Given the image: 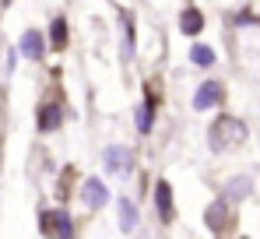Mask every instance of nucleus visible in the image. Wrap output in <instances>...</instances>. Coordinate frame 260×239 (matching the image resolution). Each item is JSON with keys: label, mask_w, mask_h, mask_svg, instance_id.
Returning <instances> with one entry per match:
<instances>
[{"label": "nucleus", "mask_w": 260, "mask_h": 239, "mask_svg": "<svg viewBox=\"0 0 260 239\" xmlns=\"http://www.w3.org/2000/svg\"><path fill=\"white\" fill-rule=\"evenodd\" d=\"M246 141V130H243V123L239 120H218L215 127H211V144H215L218 152H225V148H236V144H243Z\"/></svg>", "instance_id": "1"}, {"label": "nucleus", "mask_w": 260, "mask_h": 239, "mask_svg": "<svg viewBox=\"0 0 260 239\" xmlns=\"http://www.w3.org/2000/svg\"><path fill=\"white\" fill-rule=\"evenodd\" d=\"M218 102H221V84H218V81H204V84L193 92V109H197V113H201V109H211Z\"/></svg>", "instance_id": "2"}, {"label": "nucleus", "mask_w": 260, "mask_h": 239, "mask_svg": "<svg viewBox=\"0 0 260 239\" xmlns=\"http://www.w3.org/2000/svg\"><path fill=\"white\" fill-rule=\"evenodd\" d=\"M106 169H109L113 176H127L130 172V152L123 148V144L106 148Z\"/></svg>", "instance_id": "3"}, {"label": "nucleus", "mask_w": 260, "mask_h": 239, "mask_svg": "<svg viewBox=\"0 0 260 239\" xmlns=\"http://www.w3.org/2000/svg\"><path fill=\"white\" fill-rule=\"evenodd\" d=\"M81 200H85L88 207H102V204L109 200V190L102 187V180H88L85 190H81Z\"/></svg>", "instance_id": "4"}, {"label": "nucleus", "mask_w": 260, "mask_h": 239, "mask_svg": "<svg viewBox=\"0 0 260 239\" xmlns=\"http://www.w3.org/2000/svg\"><path fill=\"white\" fill-rule=\"evenodd\" d=\"M155 204H158V218L169 222V218H173V187H169L166 180L155 187Z\"/></svg>", "instance_id": "5"}, {"label": "nucleus", "mask_w": 260, "mask_h": 239, "mask_svg": "<svg viewBox=\"0 0 260 239\" xmlns=\"http://www.w3.org/2000/svg\"><path fill=\"white\" fill-rule=\"evenodd\" d=\"M43 49H46V46H43V36H39L36 28L21 36V56H28V60H39V56H43Z\"/></svg>", "instance_id": "6"}, {"label": "nucleus", "mask_w": 260, "mask_h": 239, "mask_svg": "<svg viewBox=\"0 0 260 239\" xmlns=\"http://www.w3.org/2000/svg\"><path fill=\"white\" fill-rule=\"evenodd\" d=\"M43 229L60 232V236H71V222H67V215H63V211H49V215H43Z\"/></svg>", "instance_id": "7"}, {"label": "nucleus", "mask_w": 260, "mask_h": 239, "mask_svg": "<svg viewBox=\"0 0 260 239\" xmlns=\"http://www.w3.org/2000/svg\"><path fill=\"white\" fill-rule=\"evenodd\" d=\"M201 25H204L201 11H183V21H179V28H183L186 36H197V32H201Z\"/></svg>", "instance_id": "8"}, {"label": "nucleus", "mask_w": 260, "mask_h": 239, "mask_svg": "<svg viewBox=\"0 0 260 239\" xmlns=\"http://www.w3.org/2000/svg\"><path fill=\"white\" fill-rule=\"evenodd\" d=\"M39 127H43V130H56V127H60V109H56V106H46L43 113H39Z\"/></svg>", "instance_id": "9"}, {"label": "nucleus", "mask_w": 260, "mask_h": 239, "mask_svg": "<svg viewBox=\"0 0 260 239\" xmlns=\"http://www.w3.org/2000/svg\"><path fill=\"white\" fill-rule=\"evenodd\" d=\"M190 60H193V64H211V60H215V53H211L208 46H201V42H197V46H190Z\"/></svg>", "instance_id": "10"}, {"label": "nucleus", "mask_w": 260, "mask_h": 239, "mask_svg": "<svg viewBox=\"0 0 260 239\" xmlns=\"http://www.w3.org/2000/svg\"><path fill=\"white\" fill-rule=\"evenodd\" d=\"M63 39H67V25H63V18H56L53 21V42H56V49L63 46Z\"/></svg>", "instance_id": "11"}, {"label": "nucleus", "mask_w": 260, "mask_h": 239, "mask_svg": "<svg viewBox=\"0 0 260 239\" xmlns=\"http://www.w3.org/2000/svg\"><path fill=\"white\" fill-rule=\"evenodd\" d=\"M229 187H232V197H246V194H250V180H243V176L232 180Z\"/></svg>", "instance_id": "12"}, {"label": "nucleus", "mask_w": 260, "mask_h": 239, "mask_svg": "<svg viewBox=\"0 0 260 239\" xmlns=\"http://www.w3.org/2000/svg\"><path fill=\"white\" fill-rule=\"evenodd\" d=\"M120 211H123V229H134V222H137L134 218V204L130 200H120Z\"/></svg>", "instance_id": "13"}, {"label": "nucleus", "mask_w": 260, "mask_h": 239, "mask_svg": "<svg viewBox=\"0 0 260 239\" xmlns=\"http://www.w3.org/2000/svg\"><path fill=\"white\" fill-rule=\"evenodd\" d=\"M4 4H11V0H4Z\"/></svg>", "instance_id": "14"}]
</instances>
